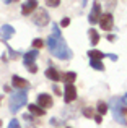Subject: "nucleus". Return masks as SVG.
I'll use <instances>...</instances> for the list:
<instances>
[{
    "mask_svg": "<svg viewBox=\"0 0 127 128\" xmlns=\"http://www.w3.org/2000/svg\"><path fill=\"white\" fill-rule=\"evenodd\" d=\"M46 76H47L49 80H52V81H59V80H62L60 73H59L55 68H47V70H46Z\"/></svg>",
    "mask_w": 127,
    "mask_h": 128,
    "instance_id": "obj_12",
    "label": "nucleus"
},
{
    "mask_svg": "<svg viewBox=\"0 0 127 128\" xmlns=\"http://www.w3.org/2000/svg\"><path fill=\"white\" fill-rule=\"evenodd\" d=\"M90 65H91L95 70H99V72H103V70H104V65H103L101 60H90Z\"/></svg>",
    "mask_w": 127,
    "mask_h": 128,
    "instance_id": "obj_18",
    "label": "nucleus"
},
{
    "mask_svg": "<svg viewBox=\"0 0 127 128\" xmlns=\"http://www.w3.org/2000/svg\"><path fill=\"white\" fill-rule=\"evenodd\" d=\"M64 97H65V102H72V100L77 99V88L73 84H67L65 91H64Z\"/></svg>",
    "mask_w": 127,
    "mask_h": 128,
    "instance_id": "obj_7",
    "label": "nucleus"
},
{
    "mask_svg": "<svg viewBox=\"0 0 127 128\" xmlns=\"http://www.w3.org/2000/svg\"><path fill=\"white\" fill-rule=\"evenodd\" d=\"M38 106L42 107V109L52 107V97L49 96V94H39L38 96Z\"/></svg>",
    "mask_w": 127,
    "mask_h": 128,
    "instance_id": "obj_9",
    "label": "nucleus"
},
{
    "mask_svg": "<svg viewBox=\"0 0 127 128\" xmlns=\"http://www.w3.org/2000/svg\"><path fill=\"white\" fill-rule=\"evenodd\" d=\"M111 110H112V115H114L116 122L122 123V125H125L127 120L124 118V110H122V106H124V102H122L121 97H114V99H111Z\"/></svg>",
    "mask_w": 127,
    "mask_h": 128,
    "instance_id": "obj_3",
    "label": "nucleus"
},
{
    "mask_svg": "<svg viewBox=\"0 0 127 128\" xmlns=\"http://www.w3.org/2000/svg\"><path fill=\"white\" fill-rule=\"evenodd\" d=\"M106 110H108V106H106L103 100H101V102H98V115H104Z\"/></svg>",
    "mask_w": 127,
    "mask_h": 128,
    "instance_id": "obj_19",
    "label": "nucleus"
},
{
    "mask_svg": "<svg viewBox=\"0 0 127 128\" xmlns=\"http://www.w3.org/2000/svg\"><path fill=\"white\" fill-rule=\"evenodd\" d=\"M88 57L91 60H103V58H104V54L99 52V50H90V52H88Z\"/></svg>",
    "mask_w": 127,
    "mask_h": 128,
    "instance_id": "obj_16",
    "label": "nucleus"
},
{
    "mask_svg": "<svg viewBox=\"0 0 127 128\" xmlns=\"http://www.w3.org/2000/svg\"><path fill=\"white\" fill-rule=\"evenodd\" d=\"M38 8V0H26V3L21 6V13L23 15H31L34 10Z\"/></svg>",
    "mask_w": 127,
    "mask_h": 128,
    "instance_id": "obj_8",
    "label": "nucleus"
},
{
    "mask_svg": "<svg viewBox=\"0 0 127 128\" xmlns=\"http://www.w3.org/2000/svg\"><path fill=\"white\" fill-rule=\"evenodd\" d=\"M99 26H101L104 31H111L112 29V15L111 13H106V15H101L99 18Z\"/></svg>",
    "mask_w": 127,
    "mask_h": 128,
    "instance_id": "obj_6",
    "label": "nucleus"
},
{
    "mask_svg": "<svg viewBox=\"0 0 127 128\" xmlns=\"http://www.w3.org/2000/svg\"><path fill=\"white\" fill-rule=\"evenodd\" d=\"M54 92H55V94H60V89H59L57 86H54Z\"/></svg>",
    "mask_w": 127,
    "mask_h": 128,
    "instance_id": "obj_27",
    "label": "nucleus"
},
{
    "mask_svg": "<svg viewBox=\"0 0 127 128\" xmlns=\"http://www.w3.org/2000/svg\"><path fill=\"white\" fill-rule=\"evenodd\" d=\"M26 100H28V92H26V89L13 92L12 97H10V110H12V112H18L26 104Z\"/></svg>",
    "mask_w": 127,
    "mask_h": 128,
    "instance_id": "obj_2",
    "label": "nucleus"
},
{
    "mask_svg": "<svg viewBox=\"0 0 127 128\" xmlns=\"http://www.w3.org/2000/svg\"><path fill=\"white\" fill-rule=\"evenodd\" d=\"M109 58H111V60H117V55H114V54H109Z\"/></svg>",
    "mask_w": 127,
    "mask_h": 128,
    "instance_id": "obj_26",
    "label": "nucleus"
},
{
    "mask_svg": "<svg viewBox=\"0 0 127 128\" xmlns=\"http://www.w3.org/2000/svg\"><path fill=\"white\" fill-rule=\"evenodd\" d=\"M0 100H2V96H0Z\"/></svg>",
    "mask_w": 127,
    "mask_h": 128,
    "instance_id": "obj_31",
    "label": "nucleus"
},
{
    "mask_svg": "<svg viewBox=\"0 0 127 128\" xmlns=\"http://www.w3.org/2000/svg\"><path fill=\"white\" fill-rule=\"evenodd\" d=\"M60 24L64 26V28H65V26H69V24H70V20H69V18H62V21H60Z\"/></svg>",
    "mask_w": 127,
    "mask_h": 128,
    "instance_id": "obj_24",
    "label": "nucleus"
},
{
    "mask_svg": "<svg viewBox=\"0 0 127 128\" xmlns=\"http://www.w3.org/2000/svg\"><path fill=\"white\" fill-rule=\"evenodd\" d=\"M122 102H124V104H125V106H127V94H125V96H124V97H122Z\"/></svg>",
    "mask_w": 127,
    "mask_h": 128,
    "instance_id": "obj_28",
    "label": "nucleus"
},
{
    "mask_svg": "<svg viewBox=\"0 0 127 128\" xmlns=\"http://www.w3.org/2000/svg\"><path fill=\"white\" fill-rule=\"evenodd\" d=\"M90 39H91V44L93 46H96L99 41V34H98V31L96 29H90Z\"/></svg>",
    "mask_w": 127,
    "mask_h": 128,
    "instance_id": "obj_17",
    "label": "nucleus"
},
{
    "mask_svg": "<svg viewBox=\"0 0 127 128\" xmlns=\"http://www.w3.org/2000/svg\"><path fill=\"white\" fill-rule=\"evenodd\" d=\"M36 58H38V50H36V49L29 50L28 54H25V65L26 66H31L33 63H34Z\"/></svg>",
    "mask_w": 127,
    "mask_h": 128,
    "instance_id": "obj_10",
    "label": "nucleus"
},
{
    "mask_svg": "<svg viewBox=\"0 0 127 128\" xmlns=\"http://www.w3.org/2000/svg\"><path fill=\"white\" fill-rule=\"evenodd\" d=\"M29 112H31L33 115H36V117H42L44 115V109L39 107L38 104H31V106H29Z\"/></svg>",
    "mask_w": 127,
    "mask_h": 128,
    "instance_id": "obj_14",
    "label": "nucleus"
},
{
    "mask_svg": "<svg viewBox=\"0 0 127 128\" xmlns=\"http://www.w3.org/2000/svg\"><path fill=\"white\" fill-rule=\"evenodd\" d=\"M8 128H21V126H20V122H18V120H16V118H13L12 122L8 123Z\"/></svg>",
    "mask_w": 127,
    "mask_h": 128,
    "instance_id": "obj_22",
    "label": "nucleus"
},
{
    "mask_svg": "<svg viewBox=\"0 0 127 128\" xmlns=\"http://www.w3.org/2000/svg\"><path fill=\"white\" fill-rule=\"evenodd\" d=\"M13 34H15V29H13L10 24H3L2 26V29H0V36H2L5 41H7V39H10Z\"/></svg>",
    "mask_w": 127,
    "mask_h": 128,
    "instance_id": "obj_11",
    "label": "nucleus"
},
{
    "mask_svg": "<svg viewBox=\"0 0 127 128\" xmlns=\"http://www.w3.org/2000/svg\"><path fill=\"white\" fill-rule=\"evenodd\" d=\"M99 18H101V5H99V2H95L93 3V8H91V13H90L88 21L91 23V24H95V23L99 21Z\"/></svg>",
    "mask_w": 127,
    "mask_h": 128,
    "instance_id": "obj_5",
    "label": "nucleus"
},
{
    "mask_svg": "<svg viewBox=\"0 0 127 128\" xmlns=\"http://www.w3.org/2000/svg\"><path fill=\"white\" fill-rule=\"evenodd\" d=\"M62 80H64V83H67V84H72V83H73V81H75V80H77V73H73V72L64 73Z\"/></svg>",
    "mask_w": 127,
    "mask_h": 128,
    "instance_id": "obj_15",
    "label": "nucleus"
},
{
    "mask_svg": "<svg viewBox=\"0 0 127 128\" xmlns=\"http://www.w3.org/2000/svg\"><path fill=\"white\" fill-rule=\"evenodd\" d=\"M5 2H7V3H8V2H12V0H5Z\"/></svg>",
    "mask_w": 127,
    "mask_h": 128,
    "instance_id": "obj_29",
    "label": "nucleus"
},
{
    "mask_svg": "<svg viewBox=\"0 0 127 128\" xmlns=\"http://www.w3.org/2000/svg\"><path fill=\"white\" fill-rule=\"evenodd\" d=\"M54 28V36H49L47 39V47H49V52L52 54L54 57L60 60H70L72 58V52H70L69 46L65 44V41L60 38V31H59L57 26H52Z\"/></svg>",
    "mask_w": 127,
    "mask_h": 128,
    "instance_id": "obj_1",
    "label": "nucleus"
},
{
    "mask_svg": "<svg viewBox=\"0 0 127 128\" xmlns=\"http://www.w3.org/2000/svg\"><path fill=\"white\" fill-rule=\"evenodd\" d=\"M83 114H85V117H93V109H91V107H90V109L86 107V109L83 110Z\"/></svg>",
    "mask_w": 127,
    "mask_h": 128,
    "instance_id": "obj_23",
    "label": "nucleus"
},
{
    "mask_svg": "<svg viewBox=\"0 0 127 128\" xmlns=\"http://www.w3.org/2000/svg\"><path fill=\"white\" fill-rule=\"evenodd\" d=\"M34 23L38 26H46L49 23V15L46 10L42 8H36V15H34Z\"/></svg>",
    "mask_w": 127,
    "mask_h": 128,
    "instance_id": "obj_4",
    "label": "nucleus"
},
{
    "mask_svg": "<svg viewBox=\"0 0 127 128\" xmlns=\"http://www.w3.org/2000/svg\"><path fill=\"white\" fill-rule=\"evenodd\" d=\"M60 0H46V5L47 6H59Z\"/></svg>",
    "mask_w": 127,
    "mask_h": 128,
    "instance_id": "obj_21",
    "label": "nucleus"
},
{
    "mask_svg": "<svg viewBox=\"0 0 127 128\" xmlns=\"http://www.w3.org/2000/svg\"><path fill=\"white\" fill-rule=\"evenodd\" d=\"M0 125H2V120H0Z\"/></svg>",
    "mask_w": 127,
    "mask_h": 128,
    "instance_id": "obj_30",
    "label": "nucleus"
},
{
    "mask_svg": "<svg viewBox=\"0 0 127 128\" xmlns=\"http://www.w3.org/2000/svg\"><path fill=\"white\" fill-rule=\"evenodd\" d=\"M42 44H44V42H42L41 39H34V41H33V47L38 50V49H41V47H42Z\"/></svg>",
    "mask_w": 127,
    "mask_h": 128,
    "instance_id": "obj_20",
    "label": "nucleus"
},
{
    "mask_svg": "<svg viewBox=\"0 0 127 128\" xmlns=\"http://www.w3.org/2000/svg\"><path fill=\"white\" fill-rule=\"evenodd\" d=\"M12 83H13V86H15V88H25V89H26V88L29 86V83L26 81V80L20 78V76H16V75L12 78Z\"/></svg>",
    "mask_w": 127,
    "mask_h": 128,
    "instance_id": "obj_13",
    "label": "nucleus"
},
{
    "mask_svg": "<svg viewBox=\"0 0 127 128\" xmlns=\"http://www.w3.org/2000/svg\"><path fill=\"white\" fill-rule=\"evenodd\" d=\"M28 70L31 73H34V72H38V66H36V65H31V66H28Z\"/></svg>",
    "mask_w": 127,
    "mask_h": 128,
    "instance_id": "obj_25",
    "label": "nucleus"
},
{
    "mask_svg": "<svg viewBox=\"0 0 127 128\" xmlns=\"http://www.w3.org/2000/svg\"><path fill=\"white\" fill-rule=\"evenodd\" d=\"M13 2H16V0H13Z\"/></svg>",
    "mask_w": 127,
    "mask_h": 128,
    "instance_id": "obj_32",
    "label": "nucleus"
}]
</instances>
